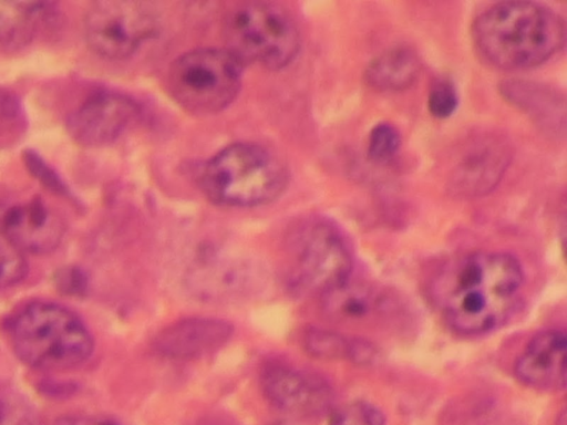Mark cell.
Instances as JSON below:
<instances>
[{"instance_id": "6da1fadb", "label": "cell", "mask_w": 567, "mask_h": 425, "mask_svg": "<svg viewBox=\"0 0 567 425\" xmlns=\"http://www.w3.org/2000/svg\"><path fill=\"white\" fill-rule=\"evenodd\" d=\"M524 273L519 262L504 252H477L441 272L433 287L436 303L458 333H486L512 314Z\"/></svg>"}, {"instance_id": "7a4b0ae2", "label": "cell", "mask_w": 567, "mask_h": 425, "mask_svg": "<svg viewBox=\"0 0 567 425\" xmlns=\"http://www.w3.org/2000/svg\"><path fill=\"white\" fill-rule=\"evenodd\" d=\"M472 38L478 53L503 70L539 65L565 43L566 27L559 14L530 1H506L483 11L474 21Z\"/></svg>"}, {"instance_id": "3957f363", "label": "cell", "mask_w": 567, "mask_h": 425, "mask_svg": "<svg viewBox=\"0 0 567 425\" xmlns=\"http://www.w3.org/2000/svg\"><path fill=\"white\" fill-rule=\"evenodd\" d=\"M10 342L18 357L42 371H68L91 356L93 338L70 309L51 301H33L10 320Z\"/></svg>"}, {"instance_id": "277c9868", "label": "cell", "mask_w": 567, "mask_h": 425, "mask_svg": "<svg viewBox=\"0 0 567 425\" xmlns=\"http://www.w3.org/2000/svg\"><path fill=\"white\" fill-rule=\"evenodd\" d=\"M286 179L281 163L267 149L249 143L224 148L210 158L202 174L209 199L234 207L271 201L282 191Z\"/></svg>"}, {"instance_id": "5b68a950", "label": "cell", "mask_w": 567, "mask_h": 425, "mask_svg": "<svg viewBox=\"0 0 567 425\" xmlns=\"http://www.w3.org/2000/svg\"><path fill=\"white\" fill-rule=\"evenodd\" d=\"M224 30L226 50L240 64L281 69L293 60L299 49L293 20L274 3L249 2L237 7L227 15Z\"/></svg>"}, {"instance_id": "8992f818", "label": "cell", "mask_w": 567, "mask_h": 425, "mask_svg": "<svg viewBox=\"0 0 567 425\" xmlns=\"http://www.w3.org/2000/svg\"><path fill=\"white\" fill-rule=\"evenodd\" d=\"M241 64L226 49H196L178 56L167 75L168 90L185 110L214 114L237 96Z\"/></svg>"}, {"instance_id": "52a82bcc", "label": "cell", "mask_w": 567, "mask_h": 425, "mask_svg": "<svg viewBox=\"0 0 567 425\" xmlns=\"http://www.w3.org/2000/svg\"><path fill=\"white\" fill-rule=\"evenodd\" d=\"M352 258L341 234L330 224L316 221L301 230L292 246L288 288L300 296L326 294L346 281Z\"/></svg>"}, {"instance_id": "ba28073f", "label": "cell", "mask_w": 567, "mask_h": 425, "mask_svg": "<svg viewBox=\"0 0 567 425\" xmlns=\"http://www.w3.org/2000/svg\"><path fill=\"white\" fill-rule=\"evenodd\" d=\"M154 30L153 14L143 3L135 1H97L84 18L87 44L107 59L130 56Z\"/></svg>"}, {"instance_id": "9c48e42d", "label": "cell", "mask_w": 567, "mask_h": 425, "mask_svg": "<svg viewBox=\"0 0 567 425\" xmlns=\"http://www.w3.org/2000/svg\"><path fill=\"white\" fill-rule=\"evenodd\" d=\"M260 381L269 403L296 418L321 416L332 402L331 390L323 379L286 362L268 363Z\"/></svg>"}, {"instance_id": "30bf717a", "label": "cell", "mask_w": 567, "mask_h": 425, "mask_svg": "<svg viewBox=\"0 0 567 425\" xmlns=\"http://www.w3.org/2000/svg\"><path fill=\"white\" fill-rule=\"evenodd\" d=\"M0 230L23 253L53 251L64 236L61 216L41 197L0 201Z\"/></svg>"}, {"instance_id": "8fae6325", "label": "cell", "mask_w": 567, "mask_h": 425, "mask_svg": "<svg viewBox=\"0 0 567 425\" xmlns=\"http://www.w3.org/2000/svg\"><path fill=\"white\" fill-rule=\"evenodd\" d=\"M138 106L125 95L97 91L89 95L68 118L72 138L83 146H102L115 141L135 122Z\"/></svg>"}, {"instance_id": "7c38bea8", "label": "cell", "mask_w": 567, "mask_h": 425, "mask_svg": "<svg viewBox=\"0 0 567 425\" xmlns=\"http://www.w3.org/2000/svg\"><path fill=\"white\" fill-rule=\"evenodd\" d=\"M566 335L547 330L535 335L515 364L517 379L538 391H559L566 385Z\"/></svg>"}, {"instance_id": "4fadbf2b", "label": "cell", "mask_w": 567, "mask_h": 425, "mask_svg": "<svg viewBox=\"0 0 567 425\" xmlns=\"http://www.w3.org/2000/svg\"><path fill=\"white\" fill-rule=\"evenodd\" d=\"M231 332V325L220 319H185L163 330L155 340V349L169 359H198L218 351Z\"/></svg>"}, {"instance_id": "5bb4252c", "label": "cell", "mask_w": 567, "mask_h": 425, "mask_svg": "<svg viewBox=\"0 0 567 425\" xmlns=\"http://www.w3.org/2000/svg\"><path fill=\"white\" fill-rule=\"evenodd\" d=\"M322 298L328 315L350 325L372 323L385 312L384 294L369 283L351 280V277Z\"/></svg>"}, {"instance_id": "9a60e30c", "label": "cell", "mask_w": 567, "mask_h": 425, "mask_svg": "<svg viewBox=\"0 0 567 425\" xmlns=\"http://www.w3.org/2000/svg\"><path fill=\"white\" fill-rule=\"evenodd\" d=\"M49 13L48 3L0 1V50L30 42Z\"/></svg>"}, {"instance_id": "2e32d148", "label": "cell", "mask_w": 567, "mask_h": 425, "mask_svg": "<svg viewBox=\"0 0 567 425\" xmlns=\"http://www.w3.org/2000/svg\"><path fill=\"white\" fill-rule=\"evenodd\" d=\"M420 62L408 49H394L374 59L365 71L370 86L380 91L409 87L417 76Z\"/></svg>"}, {"instance_id": "e0dca14e", "label": "cell", "mask_w": 567, "mask_h": 425, "mask_svg": "<svg viewBox=\"0 0 567 425\" xmlns=\"http://www.w3.org/2000/svg\"><path fill=\"white\" fill-rule=\"evenodd\" d=\"M505 167V154L495 146L483 147L467 155L461 163V187L474 193L485 191L496 184V179Z\"/></svg>"}, {"instance_id": "ac0fdd59", "label": "cell", "mask_w": 567, "mask_h": 425, "mask_svg": "<svg viewBox=\"0 0 567 425\" xmlns=\"http://www.w3.org/2000/svg\"><path fill=\"white\" fill-rule=\"evenodd\" d=\"M0 425H37L35 413L25 397L1 384Z\"/></svg>"}, {"instance_id": "d6986e66", "label": "cell", "mask_w": 567, "mask_h": 425, "mask_svg": "<svg viewBox=\"0 0 567 425\" xmlns=\"http://www.w3.org/2000/svg\"><path fill=\"white\" fill-rule=\"evenodd\" d=\"M385 415L374 404L363 401L351 402L336 410L330 425H384Z\"/></svg>"}, {"instance_id": "ffe728a7", "label": "cell", "mask_w": 567, "mask_h": 425, "mask_svg": "<svg viewBox=\"0 0 567 425\" xmlns=\"http://www.w3.org/2000/svg\"><path fill=\"white\" fill-rule=\"evenodd\" d=\"M27 274L23 252L0 230V289L19 283Z\"/></svg>"}, {"instance_id": "44dd1931", "label": "cell", "mask_w": 567, "mask_h": 425, "mask_svg": "<svg viewBox=\"0 0 567 425\" xmlns=\"http://www.w3.org/2000/svg\"><path fill=\"white\" fill-rule=\"evenodd\" d=\"M400 142V134L392 124L379 123L369 136V158L378 164L389 162L396 154Z\"/></svg>"}, {"instance_id": "7402d4cb", "label": "cell", "mask_w": 567, "mask_h": 425, "mask_svg": "<svg viewBox=\"0 0 567 425\" xmlns=\"http://www.w3.org/2000/svg\"><path fill=\"white\" fill-rule=\"evenodd\" d=\"M457 103L456 91L447 82H439L430 91L427 107L434 117L446 118L451 116L455 112Z\"/></svg>"}, {"instance_id": "603a6c76", "label": "cell", "mask_w": 567, "mask_h": 425, "mask_svg": "<svg viewBox=\"0 0 567 425\" xmlns=\"http://www.w3.org/2000/svg\"><path fill=\"white\" fill-rule=\"evenodd\" d=\"M306 344L311 353L319 356H336L344 352L349 354L348 345L340 336L324 331H311L306 338Z\"/></svg>"}, {"instance_id": "cb8c5ba5", "label": "cell", "mask_w": 567, "mask_h": 425, "mask_svg": "<svg viewBox=\"0 0 567 425\" xmlns=\"http://www.w3.org/2000/svg\"><path fill=\"white\" fill-rule=\"evenodd\" d=\"M21 122V111L13 97L0 92V139L16 131Z\"/></svg>"}, {"instance_id": "d4e9b609", "label": "cell", "mask_w": 567, "mask_h": 425, "mask_svg": "<svg viewBox=\"0 0 567 425\" xmlns=\"http://www.w3.org/2000/svg\"><path fill=\"white\" fill-rule=\"evenodd\" d=\"M52 425H124L117 419L107 416H70L60 418Z\"/></svg>"}, {"instance_id": "484cf974", "label": "cell", "mask_w": 567, "mask_h": 425, "mask_svg": "<svg viewBox=\"0 0 567 425\" xmlns=\"http://www.w3.org/2000/svg\"><path fill=\"white\" fill-rule=\"evenodd\" d=\"M27 160L34 174L45 184L50 185L52 188L53 186L61 187L53 173L45 166V164H43V162H41L40 158L32 154L27 156Z\"/></svg>"}, {"instance_id": "4316f807", "label": "cell", "mask_w": 567, "mask_h": 425, "mask_svg": "<svg viewBox=\"0 0 567 425\" xmlns=\"http://www.w3.org/2000/svg\"><path fill=\"white\" fill-rule=\"evenodd\" d=\"M61 284L68 290L73 292L82 291L85 286V278L78 269H68L62 273Z\"/></svg>"}]
</instances>
